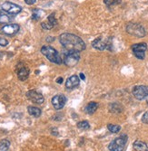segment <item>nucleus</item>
I'll return each instance as SVG.
<instances>
[{
  "label": "nucleus",
  "mask_w": 148,
  "mask_h": 151,
  "mask_svg": "<svg viewBox=\"0 0 148 151\" xmlns=\"http://www.w3.org/2000/svg\"><path fill=\"white\" fill-rule=\"evenodd\" d=\"M60 44L70 52H82L86 49V45L81 37L70 33H65L59 36Z\"/></svg>",
  "instance_id": "obj_1"
},
{
  "label": "nucleus",
  "mask_w": 148,
  "mask_h": 151,
  "mask_svg": "<svg viewBox=\"0 0 148 151\" xmlns=\"http://www.w3.org/2000/svg\"><path fill=\"white\" fill-rule=\"evenodd\" d=\"M41 52L50 62H52L54 63L61 64L63 63V60H62L61 56L59 55L58 52L51 46H46V45L43 46L41 48Z\"/></svg>",
  "instance_id": "obj_2"
},
{
  "label": "nucleus",
  "mask_w": 148,
  "mask_h": 151,
  "mask_svg": "<svg viewBox=\"0 0 148 151\" xmlns=\"http://www.w3.org/2000/svg\"><path fill=\"white\" fill-rule=\"evenodd\" d=\"M127 142V136L122 135L114 139L108 146L110 151H123Z\"/></svg>",
  "instance_id": "obj_3"
},
{
  "label": "nucleus",
  "mask_w": 148,
  "mask_h": 151,
  "mask_svg": "<svg viewBox=\"0 0 148 151\" xmlns=\"http://www.w3.org/2000/svg\"><path fill=\"white\" fill-rule=\"evenodd\" d=\"M126 32L136 37H144L146 35V32H145V29L144 28V26L139 24H134V23H131L127 24Z\"/></svg>",
  "instance_id": "obj_4"
},
{
  "label": "nucleus",
  "mask_w": 148,
  "mask_h": 151,
  "mask_svg": "<svg viewBox=\"0 0 148 151\" xmlns=\"http://www.w3.org/2000/svg\"><path fill=\"white\" fill-rule=\"evenodd\" d=\"M79 59H80V56H79L78 52L68 51L65 54V57H64V61L63 62H64V63L66 66L73 67V66H75L78 63Z\"/></svg>",
  "instance_id": "obj_5"
},
{
  "label": "nucleus",
  "mask_w": 148,
  "mask_h": 151,
  "mask_svg": "<svg viewBox=\"0 0 148 151\" xmlns=\"http://www.w3.org/2000/svg\"><path fill=\"white\" fill-rule=\"evenodd\" d=\"M147 50V45L144 43L136 44L132 45V51L134 54V56L138 59H144L145 57V52Z\"/></svg>",
  "instance_id": "obj_6"
},
{
  "label": "nucleus",
  "mask_w": 148,
  "mask_h": 151,
  "mask_svg": "<svg viewBox=\"0 0 148 151\" xmlns=\"http://www.w3.org/2000/svg\"><path fill=\"white\" fill-rule=\"evenodd\" d=\"M1 8L3 11L10 14V15L12 16H15V15H17V14H19L22 10V7L17 4H14V3H12V2H5L2 4L1 6Z\"/></svg>",
  "instance_id": "obj_7"
},
{
  "label": "nucleus",
  "mask_w": 148,
  "mask_h": 151,
  "mask_svg": "<svg viewBox=\"0 0 148 151\" xmlns=\"http://www.w3.org/2000/svg\"><path fill=\"white\" fill-rule=\"evenodd\" d=\"M133 95L136 99L139 101H143L148 97V87L144 85H138L133 87Z\"/></svg>",
  "instance_id": "obj_8"
},
{
  "label": "nucleus",
  "mask_w": 148,
  "mask_h": 151,
  "mask_svg": "<svg viewBox=\"0 0 148 151\" xmlns=\"http://www.w3.org/2000/svg\"><path fill=\"white\" fill-rule=\"evenodd\" d=\"M26 97H28L32 102L36 103V104H42L45 101L44 96L35 90H31L26 92Z\"/></svg>",
  "instance_id": "obj_9"
},
{
  "label": "nucleus",
  "mask_w": 148,
  "mask_h": 151,
  "mask_svg": "<svg viewBox=\"0 0 148 151\" xmlns=\"http://www.w3.org/2000/svg\"><path fill=\"white\" fill-rule=\"evenodd\" d=\"M92 45H93L94 48L96 49V50L103 51V50H105V49H108L111 46V44H110V42L108 40H104V39H101V38H97V39L93 41Z\"/></svg>",
  "instance_id": "obj_10"
},
{
  "label": "nucleus",
  "mask_w": 148,
  "mask_h": 151,
  "mask_svg": "<svg viewBox=\"0 0 148 151\" xmlns=\"http://www.w3.org/2000/svg\"><path fill=\"white\" fill-rule=\"evenodd\" d=\"M66 103V98L62 94L54 96L52 98V105L56 109H61L65 107Z\"/></svg>",
  "instance_id": "obj_11"
},
{
  "label": "nucleus",
  "mask_w": 148,
  "mask_h": 151,
  "mask_svg": "<svg viewBox=\"0 0 148 151\" xmlns=\"http://www.w3.org/2000/svg\"><path fill=\"white\" fill-rule=\"evenodd\" d=\"M20 29V26L17 24H8L4 25L1 28V32L7 35H14Z\"/></svg>",
  "instance_id": "obj_12"
},
{
  "label": "nucleus",
  "mask_w": 148,
  "mask_h": 151,
  "mask_svg": "<svg viewBox=\"0 0 148 151\" xmlns=\"http://www.w3.org/2000/svg\"><path fill=\"white\" fill-rule=\"evenodd\" d=\"M80 83V78L77 75H72L66 80L65 82V88L68 90H73L76 87H78Z\"/></svg>",
  "instance_id": "obj_13"
},
{
  "label": "nucleus",
  "mask_w": 148,
  "mask_h": 151,
  "mask_svg": "<svg viewBox=\"0 0 148 151\" xmlns=\"http://www.w3.org/2000/svg\"><path fill=\"white\" fill-rule=\"evenodd\" d=\"M57 19L55 18V14H51V15L48 17L47 22H43V23L41 24V25H42V27H43L44 29L50 30V29H52L55 25H57Z\"/></svg>",
  "instance_id": "obj_14"
},
{
  "label": "nucleus",
  "mask_w": 148,
  "mask_h": 151,
  "mask_svg": "<svg viewBox=\"0 0 148 151\" xmlns=\"http://www.w3.org/2000/svg\"><path fill=\"white\" fill-rule=\"evenodd\" d=\"M29 76V69L25 66H22L17 70V77L20 81H25Z\"/></svg>",
  "instance_id": "obj_15"
},
{
  "label": "nucleus",
  "mask_w": 148,
  "mask_h": 151,
  "mask_svg": "<svg viewBox=\"0 0 148 151\" xmlns=\"http://www.w3.org/2000/svg\"><path fill=\"white\" fill-rule=\"evenodd\" d=\"M13 20L12 15L1 10L0 11V24H8Z\"/></svg>",
  "instance_id": "obj_16"
},
{
  "label": "nucleus",
  "mask_w": 148,
  "mask_h": 151,
  "mask_svg": "<svg viewBox=\"0 0 148 151\" xmlns=\"http://www.w3.org/2000/svg\"><path fill=\"white\" fill-rule=\"evenodd\" d=\"M133 148L136 151H148V147L147 145L143 142V141H139V140H136V142L133 143Z\"/></svg>",
  "instance_id": "obj_17"
},
{
  "label": "nucleus",
  "mask_w": 148,
  "mask_h": 151,
  "mask_svg": "<svg viewBox=\"0 0 148 151\" xmlns=\"http://www.w3.org/2000/svg\"><path fill=\"white\" fill-rule=\"evenodd\" d=\"M28 111L29 115H31V116H33L35 118L40 117V116H41V113H42L41 109H40L39 108H37V107H34V106H29L28 108Z\"/></svg>",
  "instance_id": "obj_18"
},
{
  "label": "nucleus",
  "mask_w": 148,
  "mask_h": 151,
  "mask_svg": "<svg viewBox=\"0 0 148 151\" xmlns=\"http://www.w3.org/2000/svg\"><path fill=\"white\" fill-rule=\"evenodd\" d=\"M97 108H98V103L93 101V102H90L87 104V106L86 107V111L88 114H93L96 111Z\"/></svg>",
  "instance_id": "obj_19"
},
{
  "label": "nucleus",
  "mask_w": 148,
  "mask_h": 151,
  "mask_svg": "<svg viewBox=\"0 0 148 151\" xmlns=\"http://www.w3.org/2000/svg\"><path fill=\"white\" fill-rule=\"evenodd\" d=\"M10 147V141L7 139H3L0 141V151H7Z\"/></svg>",
  "instance_id": "obj_20"
},
{
  "label": "nucleus",
  "mask_w": 148,
  "mask_h": 151,
  "mask_svg": "<svg viewBox=\"0 0 148 151\" xmlns=\"http://www.w3.org/2000/svg\"><path fill=\"white\" fill-rule=\"evenodd\" d=\"M109 109L112 112H120L122 111V108H121V106L117 103H112L109 106Z\"/></svg>",
  "instance_id": "obj_21"
},
{
  "label": "nucleus",
  "mask_w": 148,
  "mask_h": 151,
  "mask_svg": "<svg viewBox=\"0 0 148 151\" xmlns=\"http://www.w3.org/2000/svg\"><path fill=\"white\" fill-rule=\"evenodd\" d=\"M107 129L112 133H118L121 130V127L119 125H114V124H108Z\"/></svg>",
  "instance_id": "obj_22"
},
{
  "label": "nucleus",
  "mask_w": 148,
  "mask_h": 151,
  "mask_svg": "<svg viewBox=\"0 0 148 151\" xmlns=\"http://www.w3.org/2000/svg\"><path fill=\"white\" fill-rule=\"evenodd\" d=\"M77 127L80 129H83V130H86V129H90V125L87 121H80L77 123Z\"/></svg>",
  "instance_id": "obj_23"
},
{
  "label": "nucleus",
  "mask_w": 148,
  "mask_h": 151,
  "mask_svg": "<svg viewBox=\"0 0 148 151\" xmlns=\"http://www.w3.org/2000/svg\"><path fill=\"white\" fill-rule=\"evenodd\" d=\"M41 15H42L41 10H39V9H34L33 10V13H32V19L33 20H38L40 18V17H41Z\"/></svg>",
  "instance_id": "obj_24"
},
{
  "label": "nucleus",
  "mask_w": 148,
  "mask_h": 151,
  "mask_svg": "<svg viewBox=\"0 0 148 151\" xmlns=\"http://www.w3.org/2000/svg\"><path fill=\"white\" fill-rule=\"evenodd\" d=\"M122 0H104V4L107 6H114V5H117L120 4Z\"/></svg>",
  "instance_id": "obj_25"
},
{
  "label": "nucleus",
  "mask_w": 148,
  "mask_h": 151,
  "mask_svg": "<svg viewBox=\"0 0 148 151\" xmlns=\"http://www.w3.org/2000/svg\"><path fill=\"white\" fill-rule=\"evenodd\" d=\"M8 45V41L5 38L0 37V46H7Z\"/></svg>",
  "instance_id": "obj_26"
},
{
  "label": "nucleus",
  "mask_w": 148,
  "mask_h": 151,
  "mask_svg": "<svg viewBox=\"0 0 148 151\" xmlns=\"http://www.w3.org/2000/svg\"><path fill=\"white\" fill-rule=\"evenodd\" d=\"M142 121L143 123H144V124H148V111L145 112L143 117H142Z\"/></svg>",
  "instance_id": "obj_27"
},
{
  "label": "nucleus",
  "mask_w": 148,
  "mask_h": 151,
  "mask_svg": "<svg viewBox=\"0 0 148 151\" xmlns=\"http://www.w3.org/2000/svg\"><path fill=\"white\" fill-rule=\"evenodd\" d=\"M36 0H25V2L28 4V5H33L36 3Z\"/></svg>",
  "instance_id": "obj_28"
},
{
  "label": "nucleus",
  "mask_w": 148,
  "mask_h": 151,
  "mask_svg": "<svg viewBox=\"0 0 148 151\" xmlns=\"http://www.w3.org/2000/svg\"><path fill=\"white\" fill-rule=\"evenodd\" d=\"M63 78L62 77H59V78H57V83H59V84H61V83H63Z\"/></svg>",
  "instance_id": "obj_29"
},
{
  "label": "nucleus",
  "mask_w": 148,
  "mask_h": 151,
  "mask_svg": "<svg viewBox=\"0 0 148 151\" xmlns=\"http://www.w3.org/2000/svg\"><path fill=\"white\" fill-rule=\"evenodd\" d=\"M79 78H80V79H82L83 81H85V80H86V76H85V74H84V73H82L79 74Z\"/></svg>",
  "instance_id": "obj_30"
},
{
  "label": "nucleus",
  "mask_w": 148,
  "mask_h": 151,
  "mask_svg": "<svg viewBox=\"0 0 148 151\" xmlns=\"http://www.w3.org/2000/svg\"><path fill=\"white\" fill-rule=\"evenodd\" d=\"M146 102H147V104H148V97L146 98Z\"/></svg>",
  "instance_id": "obj_31"
}]
</instances>
